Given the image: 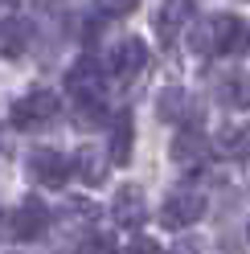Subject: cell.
<instances>
[{
	"label": "cell",
	"mask_w": 250,
	"mask_h": 254,
	"mask_svg": "<svg viewBox=\"0 0 250 254\" xmlns=\"http://www.w3.org/2000/svg\"><path fill=\"white\" fill-rule=\"evenodd\" d=\"M111 213L119 226H127V230H139L144 226V217H148V197H144V189L139 185H123L115 201H111Z\"/></svg>",
	"instance_id": "obj_8"
},
{
	"label": "cell",
	"mask_w": 250,
	"mask_h": 254,
	"mask_svg": "<svg viewBox=\"0 0 250 254\" xmlns=\"http://www.w3.org/2000/svg\"><path fill=\"white\" fill-rule=\"evenodd\" d=\"M131 144H135V127L127 115H119L111 123V144H107V164H127L131 160Z\"/></svg>",
	"instance_id": "obj_13"
},
{
	"label": "cell",
	"mask_w": 250,
	"mask_h": 254,
	"mask_svg": "<svg viewBox=\"0 0 250 254\" xmlns=\"http://www.w3.org/2000/svg\"><path fill=\"white\" fill-rule=\"evenodd\" d=\"M156 115L164 123H177V119L189 115V94H185V86H164L156 94Z\"/></svg>",
	"instance_id": "obj_14"
},
{
	"label": "cell",
	"mask_w": 250,
	"mask_h": 254,
	"mask_svg": "<svg viewBox=\"0 0 250 254\" xmlns=\"http://www.w3.org/2000/svg\"><path fill=\"white\" fill-rule=\"evenodd\" d=\"M193 12H197L193 0H164V8L156 12V37H160V45H173L181 37V29L193 25Z\"/></svg>",
	"instance_id": "obj_6"
},
{
	"label": "cell",
	"mask_w": 250,
	"mask_h": 254,
	"mask_svg": "<svg viewBox=\"0 0 250 254\" xmlns=\"http://www.w3.org/2000/svg\"><path fill=\"white\" fill-rule=\"evenodd\" d=\"M217 99H222L226 107H246V78L242 74H230V78H222L217 82Z\"/></svg>",
	"instance_id": "obj_15"
},
{
	"label": "cell",
	"mask_w": 250,
	"mask_h": 254,
	"mask_svg": "<svg viewBox=\"0 0 250 254\" xmlns=\"http://www.w3.org/2000/svg\"><path fill=\"white\" fill-rule=\"evenodd\" d=\"M25 172H29V181H37L45 189H62V185L70 181V160L58 148H29Z\"/></svg>",
	"instance_id": "obj_3"
},
{
	"label": "cell",
	"mask_w": 250,
	"mask_h": 254,
	"mask_svg": "<svg viewBox=\"0 0 250 254\" xmlns=\"http://www.w3.org/2000/svg\"><path fill=\"white\" fill-rule=\"evenodd\" d=\"M103 115H107V111H103V103L95 99V103H78V127H99L103 123Z\"/></svg>",
	"instance_id": "obj_17"
},
{
	"label": "cell",
	"mask_w": 250,
	"mask_h": 254,
	"mask_svg": "<svg viewBox=\"0 0 250 254\" xmlns=\"http://www.w3.org/2000/svg\"><path fill=\"white\" fill-rule=\"evenodd\" d=\"M70 172H78V181H82V185L99 189L103 177H107V156H103V148H78Z\"/></svg>",
	"instance_id": "obj_12"
},
{
	"label": "cell",
	"mask_w": 250,
	"mask_h": 254,
	"mask_svg": "<svg viewBox=\"0 0 250 254\" xmlns=\"http://www.w3.org/2000/svg\"><path fill=\"white\" fill-rule=\"evenodd\" d=\"M242 17L234 12H217V17H205L193 25V54L213 58V54H234L242 50Z\"/></svg>",
	"instance_id": "obj_1"
},
{
	"label": "cell",
	"mask_w": 250,
	"mask_h": 254,
	"mask_svg": "<svg viewBox=\"0 0 250 254\" xmlns=\"http://www.w3.org/2000/svg\"><path fill=\"white\" fill-rule=\"evenodd\" d=\"M58 115H62V99L45 86L29 90L25 99L12 103V127H21V131H45Z\"/></svg>",
	"instance_id": "obj_2"
},
{
	"label": "cell",
	"mask_w": 250,
	"mask_h": 254,
	"mask_svg": "<svg viewBox=\"0 0 250 254\" xmlns=\"http://www.w3.org/2000/svg\"><path fill=\"white\" fill-rule=\"evenodd\" d=\"M230 156H238V160L246 156V127H238V131L230 135Z\"/></svg>",
	"instance_id": "obj_19"
},
{
	"label": "cell",
	"mask_w": 250,
	"mask_h": 254,
	"mask_svg": "<svg viewBox=\"0 0 250 254\" xmlns=\"http://www.w3.org/2000/svg\"><path fill=\"white\" fill-rule=\"evenodd\" d=\"M45 226H50V209H45L37 197L21 201V209L12 213V238H17V242H33V238H41Z\"/></svg>",
	"instance_id": "obj_9"
},
{
	"label": "cell",
	"mask_w": 250,
	"mask_h": 254,
	"mask_svg": "<svg viewBox=\"0 0 250 254\" xmlns=\"http://www.w3.org/2000/svg\"><path fill=\"white\" fill-rule=\"evenodd\" d=\"M127 254H164V250H160V242H152V238H139V242H131Z\"/></svg>",
	"instance_id": "obj_20"
},
{
	"label": "cell",
	"mask_w": 250,
	"mask_h": 254,
	"mask_svg": "<svg viewBox=\"0 0 250 254\" xmlns=\"http://www.w3.org/2000/svg\"><path fill=\"white\" fill-rule=\"evenodd\" d=\"M148 66V45L139 41V37H127V41H119L115 45V54H111V74L119 78V82H131V78H139Z\"/></svg>",
	"instance_id": "obj_7"
},
{
	"label": "cell",
	"mask_w": 250,
	"mask_h": 254,
	"mask_svg": "<svg viewBox=\"0 0 250 254\" xmlns=\"http://www.w3.org/2000/svg\"><path fill=\"white\" fill-rule=\"evenodd\" d=\"M29 37H33V21L25 12L4 17L0 21V58H21L29 50Z\"/></svg>",
	"instance_id": "obj_10"
},
{
	"label": "cell",
	"mask_w": 250,
	"mask_h": 254,
	"mask_svg": "<svg viewBox=\"0 0 250 254\" xmlns=\"http://www.w3.org/2000/svg\"><path fill=\"white\" fill-rule=\"evenodd\" d=\"M66 90L74 94L78 103H95L99 99V90H103V66H99V58H82V62H74L70 74H66Z\"/></svg>",
	"instance_id": "obj_5"
},
{
	"label": "cell",
	"mask_w": 250,
	"mask_h": 254,
	"mask_svg": "<svg viewBox=\"0 0 250 254\" xmlns=\"http://www.w3.org/2000/svg\"><path fill=\"white\" fill-rule=\"evenodd\" d=\"M78 254H119V246H115L111 234H90L86 242L78 246Z\"/></svg>",
	"instance_id": "obj_16"
},
{
	"label": "cell",
	"mask_w": 250,
	"mask_h": 254,
	"mask_svg": "<svg viewBox=\"0 0 250 254\" xmlns=\"http://www.w3.org/2000/svg\"><path fill=\"white\" fill-rule=\"evenodd\" d=\"M205 156H209V139H205V131L201 127H185V131H177V139H173V160L177 164H205Z\"/></svg>",
	"instance_id": "obj_11"
},
{
	"label": "cell",
	"mask_w": 250,
	"mask_h": 254,
	"mask_svg": "<svg viewBox=\"0 0 250 254\" xmlns=\"http://www.w3.org/2000/svg\"><path fill=\"white\" fill-rule=\"evenodd\" d=\"M201 213H205V197L193 193V189H181V193L164 197L160 226L164 230H185V226H193V221H201Z\"/></svg>",
	"instance_id": "obj_4"
},
{
	"label": "cell",
	"mask_w": 250,
	"mask_h": 254,
	"mask_svg": "<svg viewBox=\"0 0 250 254\" xmlns=\"http://www.w3.org/2000/svg\"><path fill=\"white\" fill-rule=\"evenodd\" d=\"M103 17H127V12L139 8V0H95Z\"/></svg>",
	"instance_id": "obj_18"
}]
</instances>
